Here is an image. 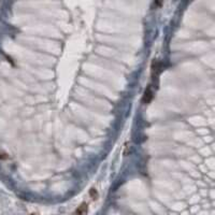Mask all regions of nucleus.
Listing matches in <instances>:
<instances>
[{
  "label": "nucleus",
  "instance_id": "1",
  "mask_svg": "<svg viewBox=\"0 0 215 215\" xmlns=\"http://www.w3.org/2000/svg\"><path fill=\"white\" fill-rule=\"evenodd\" d=\"M152 97H153V93H152L151 88H147L145 90V94H144V97H143V102L144 103H149V101L152 100Z\"/></svg>",
  "mask_w": 215,
  "mask_h": 215
},
{
  "label": "nucleus",
  "instance_id": "2",
  "mask_svg": "<svg viewBox=\"0 0 215 215\" xmlns=\"http://www.w3.org/2000/svg\"><path fill=\"white\" fill-rule=\"evenodd\" d=\"M75 213H77V214H85V213H87V205H86V203L81 205V207H79V209H77Z\"/></svg>",
  "mask_w": 215,
  "mask_h": 215
},
{
  "label": "nucleus",
  "instance_id": "3",
  "mask_svg": "<svg viewBox=\"0 0 215 215\" xmlns=\"http://www.w3.org/2000/svg\"><path fill=\"white\" fill-rule=\"evenodd\" d=\"M90 196H92V198L94 199V200H96L97 198H98V193H97V190L95 189V188H92L90 189Z\"/></svg>",
  "mask_w": 215,
  "mask_h": 215
}]
</instances>
